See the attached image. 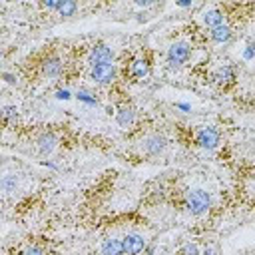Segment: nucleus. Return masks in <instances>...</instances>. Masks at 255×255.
<instances>
[{"mask_svg": "<svg viewBox=\"0 0 255 255\" xmlns=\"http://www.w3.org/2000/svg\"><path fill=\"white\" fill-rule=\"evenodd\" d=\"M129 74H131V78H143V76H147L149 74V62H147V58H135V60H131Z\"/></svg>", "mask_w": 255, "mask_h": 255, "instance_id": "nucleus-10", "label": "nucleus"}, {"mask_svg": "<svg viewBox=\"0 0 255 255\" xmlns=\"http://www.w3.org/2000/svg\"><path fill=\"white\" fill-rule=\"evenodd\" d=\"M76 10H78V4H76V2H72V0H60L56 12H58L60 16H74Z\"/></svg>", "mask_w": 255, "mask_h": 255, "instance_id": "nucleus-16", "label": "nucleus"}, {"mask_svg": "<svg viewBox=\"0 0 255 255\" xmlns=\"http://www.w3.org/2000/svg\"><path fill=\"white\" fill-rule=\"evenodd\" d=\"M133 118H135V112H133V108H129V106L120 108L118 114H116V122H118L120 128H129V126L133 124Z\"/></svg>", "mask_w": 255, "mask_h": 255, "instance_id": "nucleus-11", "label": "nucleus"}, {"mask_svg": "<svg viewBox=\"0 0 255 255\" xmlns=\"http://www.w3.org/2000/svg\"><path fill=\"white\" fill-rule=\"evenodd\" d=\"M235 80V68L233 66H223L215 72V82L225 86V84H231Z\"/></svg>", "mask_w": 255, "mask_h": 255, "instance_id": "nucleus-15", "label": "nucleus"}, {"mask_svg": "<svg viewBox=\"0 0 255 255\" xmlns=\"http://www.w3.org/2000/svg\"><path fill=\"white\" fill-rule=\"evenodd\" d=\"M102 255H124V245L122 239H106L100 247Z\"/></svg>", "mask_w": 255, "mask_h": 255, "instance_id": "nucleus-13", "label": "nucleus"}, {"mask_svg": "<svg viewBox=\"0 0 255 255\" xmlns=\"http://www.w3.org/2000/svg\"><path fill=\"white\" fill-rule=\"evenodd\" d=\"M62 68H64V64H62V60H60L58 56H48V58L42 62V74L48 76V78L60 76V74H62Z\"/></svg>", "mask_w": 255, "mask_h": 255, "instance_id": "nucleus-8", "label": "nucleus"}, {"mask_svg": "<svg viewBox=\"0 0 255 255\" xmlns=\"http://www.w3.org/2000/svg\"><path fill=\"white\" fill-rule=\"evenodd\" d=\"M76 98L80 100V102H86V104H98V98L92 94V92H88V90H80L78 94H76Z\"/></svg>", "mask_w": 255, "mask_h": 255, "instance_id": "nucleus-18", "label": "nucleus"}, {"mask_svg": "<svg viewBox=\"0 0 255 255\" xmlns=\"http://www.w3.org/2000/svg\"><path fill=\"white\" fill-rule=\"evenodd\" d=\"M2 191H4V195H8V193H14V191H16V175L6 173V175L2 177Z\"/></svg>", "mask_w": 255, "mask_h": 255, "instance_id": "nucleus-17", "label": "nucleus"}, {"mask_svg": "<svg viewBox=\"0 0 255 255\" xmlns=\"http://www.w3.org/2000/svg\"><path fill=\"white\" fill-rule=\"evenodd\" d=\"M36 143H38V149H40L42 153H50V151L56 147V135L50 133V131H46V133H42V135L36 139Z\"/></svg>", "mask_w": 255, "mask_h": 255, "instance_id": "nucleus-14", "label": "nucleus"}, {"mask_svg": "<svg viewBox=\"0 0 255 255\" xmlns=\"http://www.w3.org/2000/svg\"><path fill=\"white\" fill-rule=\"evenodd\" d=\"M179 255H199V249H197V245L195 243H187L183 249H181V253Z\"/></svg>", "mask_w": 255, "mask_h": 255, "instance_id": "nucleus-21", "label": "nucleus"}, {"mask_svg": "<svg viewBox=\"0 0 255 255\" xmlns=\"http://www.w3.org/2000/svg\"><path fill=\"white\" fill-rule=\"evenodd\" d=\"M209 36H211L213 42L223 44V42H229L233 38V28L229 24H223V26H217V28L209 30Z\"/></svg>", "mask_w": 255, "mask_h": 255, "instance_id": "nucleus-9", "label": "nucleus"}, {"mask_svg": "<svg viewBox=\"0 0 255 255\" xmlns=\"http://www.w3.org/2000/svg\"><path fill=\"white\" fill-rule=\"evenodd\" d=\"M203 22H205V26H207L209 30L227 24V22H225V12H223V8H211V10H207V12L203 14Z\"/></svg>", "mask_w": 255, "mask_h": 255, "instance_id": "nucleus-7", "label": "nucleus"}, {"mask_svg": "<svg viewBox=\"0 0 255 255\" xmlns=\"http://www.w3.org/2000/svg\"><path fill=\"white\" fill-rule=\"evenodd\" d=\"M195 143L203 149H213L219 143V131L215 128H201L195 133Z\"/></svg>", "mask_w": 255, "mask_h": 255, "instance_id": "nucleus-5", "label": "nucleus"}, {"mask_svg": "<svg viewBox=\"0 0 255 255\" xmlns=\"http://www.w3.org/2000/svg\"><path fill=\"white\" fill-rule=\"evenodd\" d=\"M189 56H191V46L187 42L179 40V42H173L167 48V56L165 58H167V64L171 68H179L181 64H185L189 60Z\"/></svg>", "mask_w": 255, "mask_h": 255, "instance_id": "nucleus-2", "label": "nucleus"}, {"mask_svg": "<svg viewBox=\"0 0 255 255\" xmlns=\"http://www.w3.org/2000/svg\"><path fill=\"white\" fill-rule=\"evenodd\" d=\"M185 207H187V211H191L195 215H201V213L209 211L211 197L203 189H189L187 195H185Z\"/></svg>", "mask_w": 255, "mask_h": 255, "instance_id": "nucleus-1", "label": "nucleus"}, {"mask_svg": "<svg viewBox=\"0 0 255 255\" xmlns=\"http://www.w3.org/2000/svg\"><path fill=\"white\" fill-rule=\"evenodd\" d=\"M90 78L100 86H108L116 80V66L114 64H102V66L90 68Z\"/></svg>", "mask_w": 255, "mask_h": 255, "instance_id": "nucleus-4", "label": "nucleus"}, {"mask_svg": "<svg viewBox=\"0 0 255 255\" xmlns=\"http://www.w3.org/2000/svg\"><path fill=\"white\" fill-rule=\"evenodd\" d=\"M24 255H46V251H44V247H40V245H28V247L24 249Z\"/></svg>", "mask_w": 255, "mask_h": 255, "instance_id": "nucleus-20", "label": "nucleus"}, {"mask_svg": "<svg viewBox=\"0 0 255 255\" xmlns=\"http://www.w3.org/2000/svg\"><path fill=\"white\" fill-rule=\"evenodd\" d=\"M56 98H58V100H68V98H70V92H68V90H58V92H56Z\"/></svg>", "mask_w": 255, "mask_h": 255, "instance_id": "nucleus-22", "label": "nucleus"}, {"mask_svg": "<svg viewBox=\"0 0 255 255\" xmlns=\"http://www.w3.org/2000/svg\"><path fill=\"white\" fill-rule=\"evenodd\" d=\"M2 116H4V124H8L12 118H16V106H4Z\"/></svg>", "mask_w": 255, "mask_h": 255, "instance_id": "nucleus-19", "label": "nucleus"}, {"mask_svg": "<svg viewBox=\"0 0 255 255\" xmlns=\"http://www.w3.org/2000/svg\"><path fill=\"white\" fill-rule=\"evenodd\" d=\"M112 56H114L112 50L106 44L98 42V44L92 46V50L88 54V64H90V68H96V66H102V64H112Z\"/></svg>", "mask_w": 255, "mask_h": 255, "instance_id": "nucleus-3", "label": "nucleus"}, {"mask_svg": "<svg viewBox=\"0 0 255 255\" xmlns=\"http://www.w3.org/2000/svg\"><path fill=\"white\" fill-rule=\"evenodd\" d=\"M122 245H124V255H137L143 251L145 247V239L137 233H128L124 239H122Z\"/></svg>", "mask_w": 255, "mask_h": 255, "instance_id": "nucleus-6", "label": "nucleus"}, {"mask_svg": "<svg viewBox=\"0 0 255 255\" xmlns=\"http://www.w3.org/2000/svg\"><path fill=\"white\" fill-rule=\"evenodd\" d=\"M135 4L141 6V8H149V6H153V2H147V0H137Z\"/></svg>", "mask_w": 255, "mask_h": 255, "instance_id": "nucleus-23", "label": "nucleus"}, {"mask_svg": "<svg viewBox=\"0 0 255 255\" xmlns=\"http://www.w3.org/2000/svg\"><path fill=\"white\" fill-rule=\"evenodd\" d=\"M163 147H165V137L159 135V133L149 135V137L143 141V149H145L147 153H159Z\"/></svg>", "mask_w": 255, "mask_h": 255, "instance_id": "nucleus-12", "label": "nucleus"}]
</instances>
